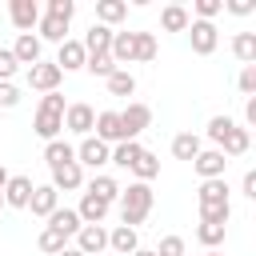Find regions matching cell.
Masks as SVG:
<instances>
[{
    "label": "cell",
    "instance_id": "obj_40",
    "mask_svg": "<svg viewBox=\"0 0 256 256\" xmlns=\"http://www.w3.org/2000/svg\"><path fill=\"white\" fill-rule=\"evenodd\" d=\"M192 8H196V20H212L224 12V0H196Z\"/></svg>",
    "mask_w": 256,
    "mask_h": 256
},
{
    "label": "cell",
    "instance_id": "obj_4",
    "mask_svg": "<svg viewBox=\"0 0 256 256\" xmlns=\"http://www.w3.org/2000/svg\"><path fill=\"white\" fill-rule=\"evenodd\" d=\"M148 124H152V108H148V104H128V108L120 112V136H124V140H136Z\"/></svg>",
    "mask_w": 256,
    "mask_h": 256
},
{
    "label": "cell",
    "instance_id": "obj_29",
    "mask_svg": "<svg viewBox=\"0 0 256 256\" xmlns=\"http://www.w3.org/2000/svg\"><path fill=\"white\" fill-rule=\"evenodd\" d=\"M232 52H236L240 64H256V32H236Z\"/></svg>",
    "mask_w": 256,
    "mask_h": 256
},
{
    "label": "cell",
    "instance_id": "obj_16",
    "mask_svg": "<svg viewBox=\"0 0 256 256\" xmlns=\"http://www.w3.org/2000/svg\"><path fill=\"white\" fill-rule=\"evenodd\" d=\"M92 128H96V140H100V144H112V140L120 144V140H124V136H120V112H96V124H92Z\"/></svg>",
    "mask_w": 256,
    "mask_h": 256
},
{
    "label": "cell",
    "instance_id": "obj_44",
    "mask_svg": "<svg viewBox=\"0 0 256 256\" xmlns=\"http://www.w3.org/2000/svg\"><path fill=\"white\" fill-rule=\"evenodd\" d=\"M16 56H12V48H0V80H12L16 76Z\"/></svg>",
    "mask_w": 256,
    "mask_h": 256
},
{
    "label": "cell",
    "instance_id": "obj_31",
    "mask_svg": "<svg viewBox=\"0 0 256 256\" xmlns=\"http://www.w3.org/2000/svg\"><path fill=\"white\" fill-rule=\"evenodd\" d=\"M36 28H40V36H44V40H52V44H64V40H68V24H64V20H56V16H40V24H36Z\"/></svg>",
    "mask_w": 256,
    "mask_h": 256
},
{
    "label": "cell",
    "instance_id": "obj_34",
    "mask_svg": "<svg viewBox=\"0 0 256 256\" xmlns=\"http://www.w3.org/2000/svg\"><path fill=\"white\" fill-rule=\"evenodd\" d=\"M36 244H40V252H48V256H60V252L68 248V236H64V232H56V228H44Z\"/></svg>",
    "mask_w": 256,
    "mask_h": 256
},
{
    "label": "cell",
    "instance_id": "obj_7",
    "mask_svg": "<svg viewBox=\"0 0 256 256\" xmlns=\"http://www.w3.org/2000/svg\"><path fill=\"white\" fill-rule=\"evenodd\" d=\"M104 248H108V232H104L100 224H84V228L76 232V252H84V256H104Z\"/></svg>",
    "mask_w": 256,
    "mask_h": 256
},
{
    "label": "cell",
    "instance_id": "obj_33",
    "mask_svg": "<svg viewBox=\"0 0 256 256\" xmlns=\"http://www.w3.org/2000/svg\"><path fill=\"white\" fill-rule=\"evenodd\" d=\"M132 172H136V180H140V184H148V180H156V176H160V160L144 148V152H140V160L132 164Z\"/></svg>",
    "mask_w": 256,
    "mask_h": 256
},
{
    "label": "cell",
    "instance_id": "obj_6",
    "mask_svg": "<svg viewBox=\"0 0 256 256\" xmlns=\"http://www.w3.org/2000/svg\"><path fill=\"white\" fill-rule=\"evenodd\" d=\"M108 152H112L108 144H100L96 136H84L80 148H76V164H80V168H104V164H108Z\"/></svg>",
    "mask_w": 256,
    "mask_h": 256
},
{
    "label": "cell",
    "instance_id": "obj_37",
    "mask_svg": "<svg viewBox=\"0 0 256 256\" xmlns=\"http://www.w3.org/2000/svg\"><path fill=\"white\" fill-rule=\"evenodd\" d=\"M232 128H236V120H232V116H212V120H208V140L220 148V140H224Z\"/></svg>",
    "mask_w": 256,
    "mask_h": 256
},
{
    "label": "cell",
    "instance_id": "obj_20",
    "mask_svg": "<svg viewBox=\"0 0 256 256\" xmlns=\"http://www.w3.org/2000/svg\"><path fill=\"white\" fill-rule=\"evenodd\" d=\"M124 16H128V4H124V0H96V24L112 28V24H120Z\"/></svg>",
    "mask_w": 256,
    "mask_h": 256
},
{
    "label": "cell",
    "instance_id": "obj_46",
    "mask_svg": "<svg viewBox=\"0 0 256 256\" xmlns=\"http://www.w3.org/2000/svg\"><path fill=\"white\" fill-rule=\"evenodd\" d=\"M240 188H244V196H252V200H256V172H244Z\"/></svg>",
    "mask_w": 256,
    "mask_h": 256
},
{
    "label": "cell",
    "instance_id": "obj_28",
    "mask_svg": "<svg viewBox=\"0 0 256 256\" xmlns=\"http://www.w3.org/2000/svg\"><path fill=\"white\" fill-rule=\"evenodd\" d=\"M132 60H140V64L156 60V36L152 32H132Z\"/></svg>",
    "mask_w": 256,
    "mask_h": 256
},
{
    "label": "cell",
    "instance_id": "obj_21",
    "mask_svg": "<svg viewBox=\"0 0 256 256\" xmlns=\"http://www.w3.org/2000/svg\"><path fill=\"white\" fill-rule=\"evenodd\" d=\"M188 24H192V16H188L184 4H168V8L160 12V28H164V32H188Z\"/></svg>",
    "mask_w": 256,
    "mask_h": 256
},
{
    "label": "cell",
    "instance_id": "obj_12",
    "mask_svg": "<svg viewBox=\"0 0 256 256\" xmlns=\"http://www.w3.org/2000/svg\"><path fill=\"white\" fill-rule=\"evenodd\" d=\"M84 60H88V52H84L80 40H64L60 52H56V68H60V72H80Z\"/></svg>",
    "mask_w": 256,
    "mask_h": 256
},
{
    "label": "cell",
    "instance_id": "obj_24",
    "mask_svg": "<svg viewBox=\"0 0 256 256\" xmlns=\"http://www.w3.org/2000/svg\"><path fill=\"white\" fill-rule=\"evenodd\" d=\"M108 48H112V28L92 24L88 36H84V52H88V56H100V52H108Z\"/></svg>",
    "mask_w": 256,
    "mask_h": 256
},
{
    "label": "cell",
    "instance_id": "obj_5",
    "mask_svg": "<svg viewBox=\"0 0 256 256\" xmlns=\"http://www.w3.org/2000/svg\"><path fill=\"white\" fill-rule=\"evenodd\" d=\"M196 176L200 180H224V168H228V156L220 148H200V156L192 160Z\"/></svg>",
    "mask_w": 256,
    "mask_h": 256
},
{
    "label": "cell",
    "instance_id": "obj_2",
    "mask_svg": "<svg viewBox=\"0 0 256 256\" xmlns=\"http://www.w3.org/2000/svg\"><path fill=\"white\" fill-rule=\"evenodd\" d=\"M152 184H128V188H120V220H124V228H136V224H144L148 220V212H152Z\"/></svg>",
    "mask_w": 256,
    "mask_h": 256
},
{
    "label": "cell",
    "instance_id": "obj_26",
    "mask_svg": "<svg viewBox=\"0 0 256 256\" xmlns=\"http://www.w3.org/2000/svg\"><path fill=\"white\" fill-rule=\"evenodd\" d=\"M172 156L192 164V160L200 156V136H196V132H180V136H172Z\"/></svg>",
    "mask_w": 256,
    "mask_h": 256
},
{
    "label": "cell",
    "instance_id": "obj_48",
    "mask_svg": "<svg viewBox=\"0 0 256 256\" xmlns=\"http://www.w3.org/2000/svg\"><path fill=\"white\" fill-rule=\"evenodd\" d=\"M4 184H8V168L0 164V192H4Z\"/></svg>",
    "mask_w": 256,
    "mask_h": 256
},
{
    "label": "cell",
    "instance_id": "obj_19",
    "mask_svg": "<svg viewBox=\"0 0 256 256\" xmlns=\"http://www.w3.org/2000/svg\"><path fill=\"white\" fill-rule=\"evenodd\" d=\"M108 208H112V204H104L100 196H92V192H84V200H80V208H76V216H80V224H100V220L108 216Z\"/></svg>",
    "mask_w": 256,
    "mask_h": 256
},
{
    "label": "cell",
    "instance_id": "obj_36",
    "mask_svg": "<svg viewBox=\"0 0 256 256\" xmlns=\"http://www.w3.org/2000/svg\"><path fill=\"white\" fill-rule=\"evenodd\" d=\"M84 68H88L92 76H104V80H108V76L116 72V60H112L108 52H100V56H88V60H84Z\"/></svg>",
    "mask_w": 256,
    "mask_h": 256
},
{
    "label": "cell",
    "instance_id": "obj_23",
    "mask_svg": "<svg viewBox=\"0 0 256 256\" xmlns=\"http://www.w3.org/2000/svg\"><path fill=\"white\" fill-rule=\"evenodd\" d=\"M140 152H144V144H140V140H120V144H116V148H112V152H108V160H112V164H120V168H128V172H132V164H136V160H140Z\"/></svg>",
    "mask_w": 256,
    "mask_h": 256
},
{
    "label": "cell",
    "instance_id": "obj_27",
    "mask_svg": "<svg viewBox=\"0 0 256 256\" xmlns=\"http://www.w3.org/2000/svg\"><path fill=\"white\" fill-rule=\"evenodd\" d=\"M48 228H56V232H64V236H76L84 224H80V216H76V208H56L52 216H48Z\"/></svg>",
    "mask_w": 256,
    "mask_h": 256
},
{
    "label": "cell",
    "instance_id": "obj_30",
    "mask_svg": "<svg viewBox=\"0 0 256 256\" xmlns=\"http://www.w3.org/2000/svg\"><path fill=\"white\" fill-rule=\"evenodd\" d=\"M88 192H92V196H100L104 204H116V200H120V184H116L112 176H92Z\"/></svg>",
    "mask_w": 256,
    "mask_h": 256
},
{
    "label": "cell",
    "instance_id": "obj_39",
    "mask_svg": "<svg viewBox=\"0 0 256 256\" xmlns=\"http://www.w3.org/2000/svg\"><path fill=\"white\" fill-rule=\"evenodd\" d=\"M44 16H56V20L68 24V20L76 16V4H72V0H48V12H44Z\"/></svg>",
    "mask_w": 256,
    "mask_h": 256
},
{
    "label": "cell",
    "instance_id": "obj_50",
    "mask_svg": "<svg viewBox=\"0 0 256 256\" xmlns=\"http://www.w3.org/2000/svg\"><path fill=\"white\" fill-rule=\"evenodd\" d=\"M60 256H84V252H76V248H64V252H60Z\"/></svg>",
    "mask_w": 256,
    "mask_h": 256
},
{
    "label": "cell",
    "instance_id": "obj_38",
    "mask_svg": "<svg viewBox=\"0 0 256 256\" xmlns=\"http://www.w3.org/2000/svg\"><path fill=\"white\" fill-rule=\"evenodd\" d=\"M228 216H232V204H216V208H200V224H224V228H228Z\"/></svg>",
    "mask_w": 256,
    "mask_h": 256
},
{
    "label": "cell",
    "instance_id": "obj_8",
    "mask_svg": "<svg viewBox=\"0 0 256 256\" xmlns=\"http://www.w3.org/2000/svg\"><path fill=\"white\" fill-rule=\"evenodd\" d=\"M64 80V72L56 68V64H32L28 68V88H36V92H56V84Z\"/></svg>",
    "mask_w": 256,
    "mask_h": 256
},
{
    "label": "cell",
    "instance_id": "obj_42",
    "mask_svg": "<svg viewBox=\"0 0 256 256\" xmlns=\"http://www.w3.org/2000/svg\"><path fill=\"white\" fill-rule=\"evenodd\" d=\"M20 104V88L12 80H0V108H16Z\"/></svg>",
    "mask_w": 256,
    "mask_h": 256
},
{
    "label": "cell",
    "instance_id": "obj_43",
    "mask_svg": "<svg viewBox=\"0 0 256 256\" xmlns=\"http://www.w3.org/2000/svg\"><path fill=\"white\" fill-rule=\"evenodd\" d=\"M236 84H240V92H244V96H256V64H244V72H240V80H236Z\"/></svg>",
    "mask_w": 256,
    "mask_h": 256
},
{
    "label": "cell",
    "instance_id": "obj_41",
    "mask_svg": "<svg viewBox=\"0 0 256 256\" xmlns=\"http://www.w3.org/2000/svg\"><path fill=\"white\" fill-rule=\"evenodd\" d=\"M156 256H184V236H164Z\"/></svg>",
    "mask_w": 256,
    "mask_h": 256
},
{
    "label": "cell",
    "instance_id": "obj_9",
    "mask_svg": "<svg viewBox=\"0 0 256 256\" xmlns=\"http://www.w3.org/2000/svg\"><path fill=\"white\" fill-rule=\"evenodd\" d=\"M92 124H96L92 104H68V108H64V128H68V132L88 136V132H92Z\"/></svg>",
    "mask_w": 256,
    "mask_h": 256
},
{
    "label": "cell",
    "instance_id": "obj_49",
    "mask_svg": "<svg viewBox=\"0 0 256 256\" xmlns=\"http://www.w3.org/2000/svg\"><path fill=\"white\" fill-rule=\"evenodd\" d=\"M132 256H156V252H152V248H136Z\"/></svg>",
    "mask_w": 256,
    "mask_h": 256
},
{
    "label": "cell",
    "instance_id": "obj_17",
    "mask_svg": "<svg viewBox=\"0 0 256 256\" xmlns=\"http://www.w3.org/2000/svg\"><path fill=\"white\" fill-rule=\"evenodd\" d=\"M108 248H112L116 256H132V252L140 248L136 228H124V224H120V228H112V232H108Z\"/></svg>",
    "mask_w": 256,
    "mask_h": 256
},
{
    "label": "cell",
    "instance_id": "obj_22",
    "mask_svg": "<svg viewBox=\"0 0 256 256\" xmlns=\"http://www.w3.org/2000/svg\"><path fill=\"white\" fill-rule=\"evenodd\" d=\"M44 160H48V168H64V164L76 160V148L68 140H48L44 144Z\"/></svg>",
    "mask_w": 256,
    "mask_h": 256
},
{
    "label": "cell",
    "instance_id": "obj_14",
    "mask_svg": "<svg viewBox=\"0 0 256 256\" xmlns=\"http://www.w3.org/2000/svg\"><path fill=\"white\" fill-rule=\"evenodd\" d=\"M12 56H16V64H40V36H32V32H20L16 36V44H12Z\"/></svg>",
    "mask_w": 256,
    "mask_h": 256
},
{
    "label": "cell",
    "instance_id": "obj_32",
    "mask_svg": "<svg viewBox=\"0 0 256 256\" xmlns=\"http://www.w3.org/2000/svg\"><path fill=\"white\" fill-rule=\"evenodd\" d=\"M108 92H112V96H132V92H136V76H132L128 68H116V72L108 76Z\"/></svg>",
    "mask_w": 256,
    "mask_h": 256
},
{
    "label": "cell",
    "instance_id": "obj_47",
    "mask_svg": "<svg viewBox=\"0 0 256 256\" xmlns=\"http://www.w3.org/2000/svg\"><path fill=\"white\" fill-rule=\"evenodd\" d=\"M244 116H248V124L256 128V96H248V104H244Z\"/></svg>",
    "mask_w": 256,
    "mask_h": 256
},
{
    "label": "cell",
    "instance_id": "obj_18",
    "mask_svg": "<svg viewBox=\"0 0 256 256\" xmlns=\"http://www.w3.org/2000/svg\"><path fill=\"white\" fill-rule=\"evenodd\" d=\"M200 208H216V204H228V184L224 180H200V192H196Z\"/></svg>",
    "mask_w": 256,
    "mask_h": 256
},
{
    "label": "cell",
    "instance_id": "obj_35",
    "mask_svg": "<svg viewBox=\"0 0 256 256\" xmlns=\"http://www.w3.org/2000/svg\"><path fill=\"white\" fill-rule=\"evenodd\" d=\"M224 232H228L224 224H200V228H196V240H200V244L212 252L216 244H224Z\"/></svg>",
    "mask_w": 256,
    "mask_h": 256
},
{
    "label": "cell",
    "instance_id": "obj_10",
    "mask_svg": "<svg viewBox=\"0 0 256 256\" xmlns=\"http://www.w3.org/2000/svg\"><path fill=\"white\" fill-rule=\"evenodd\" d=\"M8 16H12V24H16L20 32H32V28L40 24V4H36V0H12V4H8Z\"/></svg>",
    "mask_w": 256,
    "mask_h": 256
},
{
    "label": "cell",
    "instance_id": "obj_51",
    "mask_svg": "<svg viewBox=\"0 0 256 256\" xmlns=\"http://www.w3.org/2000/svg\"><path fill=\"white\" fill-rule=\"evenodd\" d=\"M204 256H220V252H216V248H212V252H204Z\"/></svg>",
    "mask_w": 256,
    "mask_h": 256
},
{
    "label": "cell",
    "instance_id": "obj_3",
    "mask_svg": "<svg viewBox=\"0 0 256 256\" xmlns=\"http://www.w3.org/2000/svg\"><path fill=\"white\" fill-rule=\"evenodd\" d=\"M188 40H192V52L196 56H212L216 44H220V32H216L212 20H192L188 24Z\"/></svg>",
    "mask_w": 256,
    "mask_h": 256
},
{
    "label": "cell",
    "instance_id": "obj_15",
    "mask_svg": "<svg viewBox=\"0 0 256 256\" xmlns=\"http://www.w3.org/2000/svg\"><path fill=\"white\" fill-rule=\"evenodd\" d=\"M84 184V168L72 160V164H64V168H52V188L56 192H76Z\"/></svg>",
    "mask_w": 256,
    "mask_h": 256
},
{
    "label": "cell",
    "instance_id": "obj_52",
    "mask_svg": "<svg viewBox=\"0 0 256 256\" xmlns=\"http://www.w3.org/2000/svg\"><path fill=\"white\" fill-rule=\"evenodd\" d=\"M0 208H4V196H0Z\"/></svg>",
    "mask_w": 256,
    "mask_h": 256
},
{
    "label": "cell",
    "instance_id": "obj_25",
    "mask_svg": "<svg viewBox=\"0 0 256 256\" xmlns=\"http://www.w3.org/2000/svg\"><path fill=\"white\" fill-rule=\"evenodd\" d=\"M248 144H252V132L236 124V128L220 140V152H224V156H244V152H248Z\"/></svg>",
    "mask_w": 256,
    "mask_h": 256
},
{
    "label": "cell",
    "instance_id": "obj_13",
    "mask_svg": "<svg viewBox=\"0 0 256 256\" xmlns=\"http://www.w3.org/2000/svg\"><path fill=\"white\" fill-rule=\"evenodd\" d=\"M28 208H32V216H44V220H48V216L60 208V192H56L52 184H40V188H32Z\"/></svg>",
    "mask_w": 256,
    "mask_h": 256
},
{
    "label": "cell",
    "instance_id": "obj_45",
    "mask_svg": "<svg viewBox=\"0 0 256 256\" xmlns=\"http://www.w3.org/2000/svg\"><path fill=\"white\" fill-rule=\"evenodd\" d=\"M224 8H228L232 16H248V12H256V4H252V0H228Z\"/></svg>",
    "mask_w": 256,
    "mask_h": 256
},
{
    "label": "cell",
    "instance_id": "obj_1",
    "mask_svg": "<svg viewBox=\"0 0 256 256\" xmlns=\"http://www.w3.org/2000/svg\"><path fill=\"white\" fill-rule=\"evenodd\" d=\"M64 96L60 92H44L40 96V108H36V120H32V132L48 144V140H60V128H64Z\"/></svg>",
    "mask_w": 256,
    "mask_h": 256
},
{
    "label": "cell",
    "instance_id": "obj_11",
    "mask_svg": "<svg viewBox=\"0 0 256 256\" xmlns=\"http://www.w3.org/2000/svg\"><path fill=\"white\" fill-rule=\"evenodd\" d=\"M32 188H36V184H32L28 176H8V184H4V192H0V196H4V204H8V208H28Z\"/></svg>",
    "mask_w": 256,
    "mask_h": 256
}]
</instances>
